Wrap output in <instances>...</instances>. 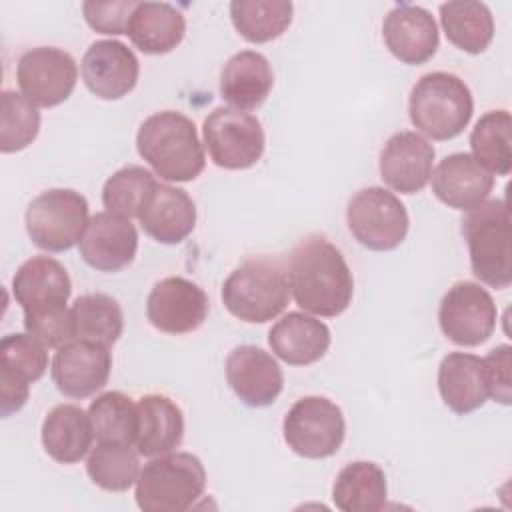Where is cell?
<instances>
[{"label": "cell", "instance_id": "ffe728a7", "mask_svg": "<svg viewBox=\"0 0 512 512\" xmlns=\"http://www.w3.org/2000/svg\"><path fill=\"white\" fill-rule=\"evenodd\" d=\"M430 178L432 192L442 204L466 212L480 206L494 188V176L466 152L442 158Z\"/></svg>", "mask_w": 512, "mask_h": 512}, {"label": "cell", "instance_id": "5b68a950", "mask_svg": "<svg viewBox=\"0 0 512 512\" xmlns=\"http://www.w3.org/2000/svg\"><path fill=\"white\" fill-rule=\"evenodd\" d=\"M474 112L472 92L450 72H428L408 98L410 122L432 140H452L468 126Z\"/></svg>", "mask_w": 512, "mask_h": 512}, {"label": "cell", "instance_id": "9a60e30c", "mask_svg": "<svg viewBox=\"0 0 512 512\" xmlns=\"http://www.w3.org/2000/svg\"><path fill=\"white\" fill-rule=\"evenodd\" d=\"M224 370L232 392L250 408L274 404L284 388V374L276 358L252 344L236 346L228 354Z\"/></svg>", "mask_w": 512, "mask_h": 512}, {"label": "cell", "instance_id": "30bf717a", "mask_svg": "<svg viewBox=\"0 0 512 512\" xmlns=\"http://www.w3.org/2000/svg\"><path fill=\"white\" fill-rule=\"evenodd\" d=\"M202 136L212 162L224 170L252 168L266 146L260 120L230 106L214 108L206 116Z\"/></svg>", "mask_w": 512, "mask_h": 512}, {"label": "cell", "instance_id": "4316f807", "mask_svg": "<svg viewBox=\"0 0 512 512\" xmlns=\"http://www.w3.org/2000/svg\"><path fill=\"white\" fill-rule=\"evenodd\" d=\"M126 34L144 54H168L182 42L186 18L168 2H138L132 10Z\"/></svg>", "mask_w": 512, "mask_h": 512}, {"label": "cell", "instance_id": "836d02e7", "mask_svg": "<svg viewBox=\"0 0 512 512\" xmlns=\"http://www.w3.org/2000/svg\"><path fill=\"white\" fill-rule=\"evenodd\" d=\"M88 416L98 442L134 446L138 430V410L130 396L118 390L104 392L92 400Z\"/></svg>", "mask_w": 512, "mask_h": 512}, {"label": "cell", "instance_id": "7a4b0ae2", "mask_svg": "<svg viewBox=\"0 0 512 512\" xmlns=\"http://www.w3.org/2000/svg\"><path fill=\"white\" fill-rule=\"evenodd\" d=\"M136 150L166 182L196 180L206 164L194 122L182 112L150 114L138 128Z\"/></svg>", "mask_w": 512, "mask_h": 512}, {"label": "cell", "instance_id": "2e32d148", "mask_svg": "<svg viewBox=\"0 0 512 512\" xmlns=\"http://www.w3.org/2000/svg\"><path fill=\"white\" fill-rule=\"evenodd\" d=\"M86 88L102 100H120L128 96L140 74L136 54L118 40H96L84 52L80 64Z\"/></svg>", "mask_w": 512, "mask_h": 512}, {"label": "cell", "instance_id": "7c38bea8", "mask_svg": "<svg viewBox=\"0 0 512 512\" xmlns=\"http://www.w3.org/2000/svg\"><path fill=\"white\" fill-rule=\"evenodd\" d=\"M20 94L36 108H52L70 98L78 80L74 58L54 46L26 50L16 68Z\"/></svg>", "mask_w": 512, "mask_h": 512}, {"label": "cell", "instance_id": "83f0119b", "mask_svg": "<svg viewBox=\"0 0 512 512\" xmlns=\"http://www.w3.org/2000/svg\"><path fill=\"white\" fill-rule=\"evenodd\" d=\"M92 440L90 416L76 404L54 406L42 422V446L60 464L80 462L90 452Z\"/></svg>", "mask_w": 512, "mask_h": 512}, {"label": "cell", "instance_id": "277c9868", "mask_svg": "<svg viewBox=\"0 0 512 512\" xmlns=\"http://www.w3.org/2000/svg\"><path fill=\"white\" fill-rule=\"evenodd\" d=\"M288 272L280 260L260 256L242 262L222 284V304L238 320L262 324L280 316L290 302Z\"/></svg>", "mask_w": 512, "mask_h": 512}, {"label": "cell", "instance_id": "cb8c5ba5", "mask_svg": "<svg viewBox=\"0 0 512 512\" xmlns=\"http://www.w3.org/2000/svg\"><path fill=\"white\" fill-rule=\"evenodd\" d=\"M274 74L268 58L256 50L230 56L220 72V96L236 110H254L270 94Z\"/></svg>", "mask_w": 512, "mask_h": 512}, {"label": "cell", "instance_id": "e0dca14e", "mask_svg": "<svg viewBox=\"0 0 512 512\" xmlns=\"http://www.w3.org/2000/svg\"><path fill=\"white\" fill-rule=\"evenodd\" d=\"M82 260L98 272H118L132 264L138 250V232L130 218L98 212L78 242Z\"/></svg>", "mask_w": 512, "mask_h": 512}, {"label": "cell", "instance_id": "3957f363", "mask_svg": "<svg viewBox=\"0 0 512 512\" xmlns=\"http://www.w3.org/2000/svg\"><path fill=\"white\" fill-rule=\"evenodd\" d=\"M472 274L496 290L512 282V224L506 198L484 200L462 218Z\"/></svg>", "mask_w": 512, "mask_h": 512}, {"label": "cell", "instance_id": "8d00e7d4", "mask_svg": "<svg viewBox=\"0 0 512 512\" xmlns=\"http://www.w3.org/2000/svg\"><path fill=\"white\" fill-rule=\"evenodd\" d=\"M156 184L154 174L144 166H124L104 182L102 204L106 212L124 218H138L144 200Z\"/></svg>", "mask_w": 512, "mask_h": 512}, {"label": "cell", "instance_id": "52a82bcc", "mask_svg": "<svg viewBox=\"0 0 512 512\" xmlns=\"http://www.w3.org/2000/svg\"><path fill=\"white\" fill-rule=\"evenodd\" d=\"M88 220V200L72 188L38 194L24 214L32 244L46 252H66L78 244Z\"/></svg>", "mask_w": 512, "mask_h": 512}, {"label": "cell", "instance_id": "44dd1931", "mask_svg": "<svg viewBox=\"0 0 512 512\" xmlns=\"http://www.w3.org/2000/svg\"><path fill=\"white\" fill-rule=\"evenodd\" d=\"M138 220L156 242L180 244L196 226V204L186 190L158 182L144 200Z\"/></svg>", "mask_w": 512, "mask_h": 512}, {"label": "cell", "instance_id": "d6a6232c", "mask_svg": "<svg viewBox=\"0 0 512 512\" xmlns=\"http://www.w3.org/2000/svg\"><path fill=\"white\" fill-rule=\"evenodd\" d=\"M510 132L512 120L508 110L486 112L470 132L472 158L490 174L508 176L512 170Z\"/></svg>", "mask_w": 512, "mask_h": 512}, {"label": "cell", "instance_id": "d4e9b609", "mask_svg": "<svg viewBox=\"0 0 512 512\" xmlns=\"http://www.w3.org/2000/svg\"><path fill=\"white\" fill-rule=\"evenodd\" d=\"M138 430L134 448L140 456L154 458L176 450L184 438V414L164 394H146L136 404Z\"/></svg>", "mask_w": 512, "mask_h": 512}, {"label": "cell", "instance_id": "8fae6325", "mask_svg": "<svg viewBox=\"0 0 512 512\" xmlns=\"http://www.w3.org/2000/svg\"><path fill=\"white\" fill-rule=\"evenodd\" d=\"M498 310L494 298L476 282H456L444 294L438 308L442 334L458 346L484 344L496 328Z\"/></svg>", "mask_w": 512, "mask_h": 512}, {"label": "cell", "instance_id": "f546056e", "mask_svg": "<svg viewBox=\"0 0 512 512\" xmlns=\"http://www.w3.org/2000/svg\"><path fill=\"white\" fill-rule=\"evenodd\" d=\"M440 24L446 38L468 54L484 52L494 38V16L482 2H444L440 6Z\"/></svg>", "mask_w": 512, "mask_h": 512}, {"label": "cell", "instance_id": "4dcf8cb0", "mask_svg": "<svg viewBox=\"0 0 512 512\" xmlns=\"http://www.w3.org/2000/svg\"><path fill=\"white\" fill-rule=\"evenodd\" d=\"M294 6L288 0H234L230 20L236 32L252 42L264 44L282 36L292 24Z\"/></svg>", "mask_w": 512, "mask_h": 512}, {"label": "cell", "instance_id": "60d3db41", "mask_svg": "<svg viewBox=\"0 0 512 512\" xmlns=\"http://www.w3.org/2000/svg\"><path fill=\"white\" fill-rule=\"evenodd\" d=\"M488 398L510 406L512 402V346L500 344L482 358Z\"/></svg>", "mask_w": 512, "mask_h": 512}, {"label": "cell", "instance_id": "6da1fadb", "mask_svg": "<svg viewBox=\"0 0 512 512\" xmlns=\"http://www.w3.org/2000/svg\"><path fill=\"white\" fill-rule=\"evenodd\" d=\"M286 272L290 294L304 312L330 318L352 302V272L342 252L320 234L306 236L292 248Z\"/></svg>", "mask_w": 512, "mask_h": 512}, {"label": "cell", "instance_id": "4fadbf2b", "mask_svg": "<svg viewBox=\"0 0 512 512\" xmlns=\"http://www.w3.org/2000/svg\"><path fill=\"white\" fill-rule=\"evenodd\" d=\"M208 316L206 292L188 278L168 276L154 284L146 298L148 322L166 334H188Z\"/></svg>", "mask_w": 512, "mask_h": 512}, {"label": "cell", "instance_id": "8992f818", "mask_svg": "<svg viewBox=\"0 0 512 512\" xmlns=\"http://www.w3.org/2000/svg\"><path fill=\"white\" fill-rule=\"evenodd\" d=\"M206 470L190 452L150 458L136 480V504L144 512H184L204 494Z\"/></svg>", "mask_w": 512, "mask_h": 512}, {"label": "cell", "instance_id": "f1b7e54d", "mask_svg": "<svg viewBox=\"0 0 512 512\" xmlns=\"http://www.w3.org/2000/svg\"><path fill=\"white\" fill-rule=\"evenodd\" d=\"M388 484L384 470L366 460L346 464L332 486L334 506L342 512H378L384 508Z\"/></svg>", "mask_w": 512, "mask_h": 512}, {"label": "cell", "instance_id": "e575fe53", "mask_svg": "<svg viewBox=\"0 0 512 512\" xmlns=\"http://www.w3.org/2000/svg\"><path fill=\"white\" fill-rule=\"evenodd\" d=\"M90 480L106 492H126L140 474L138 450L128 444L98 442L86 460Z\"/></svg>", "mask_w": 512, "mask_h": 512}, {"label": "cell", "instance_id": "ac0fdd59", "mask_svg": "<svg viewBox=\"0 0 512 512\" xmlns=\"http://www.w3.org/2000/svg\"><path fill=\"white\" fill-rule=\"evenodd\" d=\"M434 156V146L418 132H396L380 152V178L400 194H416L430 182Z\"/></svg>", "mask_w": 512, "mask_h": 512}, {"label": "cell", "instance_id": "484cf974", "mask_svg": "<svg viewBox=\"0 0 512 512\" xmlns=\"http://www.w3.org/2000/svg\"><path fill=\"white\" fill-rule=\"evenodd\" d=\"M438 392L442 402L464 416L482 408L488 400L482 358L468 352H450L438 368Z\"/></svg>", "mask_w": 512, "mask_h": 512}, {"label": "cell", "instance_id": "d590c367", "mask_svg": "<svg viewBox=\"0 0 512 512\" xmlns=\"http://www.w3.org/2000/svg\"><path fill=\"white\" fill-rule=\"evenodd\" d=\"M38 132V108L16 90H4L0 94V150L4 154L20 152L36 140Z\"/></svg>", "mask_w": 512, "mask_h": 512}, {"label": "cell", "instance_id": "d6986e66", "mask_svg": "<svg viewBox=\"0 0 512 512\" xmlns=\"http://www.w3.org/2000/svg\"><path fill=\"white\" fill-rule=\"evenodd\" d=\"M382 38L390 54L410 66L428 62L440 42L434 16L412 4H398L384 16Z\"/></svg>", "mask_w": 512, "mask_h": 512}, {"label": "cell", "instance_id": "9c48e42d", "mask_svg": "<svg viewBox=\"0 0 512 512\" xmlns=\"http://www.w3.org/2000/svg\"><path fill=\"white\" fill-rule=\"evenodd\" d=\"M288 448L310 460L336 454L346 436L344 414L324 396H304L292 404L282 422Z\"/></svg>", "mask_w": 512, "mask_h": 512}, {"label": "cell", "instance_id": "74e56055", "mask_svg": "<svg viewBox=\"0 0 512 512\" xmlns=\"http://www.w3.org/2000/svg\"><path fill=\"white\" fill-rule=\"evenodd\" d=\"M48 348L34 336L6 334L0 340V370L32 384L40 380L48 368Z\"/></svg>", "mask_w": 512, "mask_h": 512}, {"label": "cell", "instance_id": "7402d4cb", "mask_svg": "<svg viewBox=\"0 0 512 512\" xmlns=\"http://www.w3.org/2000/svg\"><path fill=\"white\" fill-rule=\"evenodd\" d=\"M72 292L66 268L50 256L26 260L12 278V294L24 314L64 308Z\"/></svg>", "mask_w": 512, "mask_h": 512}, {"label": "cell", "instance_id": "b9f144b4", "mask_svg": "<svg viewBox=\"0 0 512 512\" xmlns=\"http://www.w3.org/2000/svg\"><path fill=\"white\" fill-rule=\"evenodd\" d=\"M30 394V384L16 378L14 374L0 370V416L8 418L22 410Z\"/></svg>", "mask_w": 512, "mask_h": 512}, {"label": "cell", "instance_id": "f35d334b", "mask_svg": "<svg viewBox=\"0 0 512 512\" xmlns=\"http://www.w3.org/2000/svg\"><path fill=\"white\" fill-rule=\"evenodd\" d=\"M24 328L30 336L42 342L46 348H60L74 340L72 312L70 308H52L44 312L24 314Z\"/></svg>", "mask_w": 512, "mask_h": 512}, {"label": "cell", "instance_id": "1f68e13d", "mask_svg": "<svg viewBox=\"0 0 512 512\" xmlns=\"http://www.w3.org/2000/svg\"><path fill=\"white\" fill-rule=\"evenodd\" d=\"M74 338L94 340L112 346L124 332V314L120 304L102 292L78 296L70 308Z\"/></svg>", "mask_w": 512, "mask_h": 512}, {"label": "cell", "instance_id": "ba28073f", "mask_svg": "<svg viewBox=\"0 0 512 512\" xmlns=\"http://www.w3.org/2000/svg\"><path fill=\"white\" fill-rule=\"evenodd\" d=\"M346 222L354 240L374 252L398 248L410 228L406 206L382 186L358 190L348 202Z\"/></svg>", "mask_w": 512, "mask_h": 512}, {"label": "cell", "instance_id": "ab89813d", "mask_svg": "<svg viewBox=\"0 0 512 512\" xmlns=\"http://www.w3.org/2000/svg\"><path fill=\"white\" fill-rule=\"evenodd\" d=\"M138 2L134 0H112V2H94L86 0L82 4V14L86 24L100 32V34H126L132 10L136 8Z\"/></svg>", "mask_w": 512, "mask_h": 512}, {"label": "cell", "instance_id": "5bb4252c", "mask_svg": "<svg viewBox=\"0 0 512 512\" xmlns=\"http://www.w3.org/2000/svg\"><path fill=\"white\" fill-rule=\"evenodd\" d=\"M112 370L110 346L94 340L74 338L60 346L52 360V380L68 398H88L100 392Z\"/></svg>", "mask_w": 512, "mask_h": 512}, {"label": "cell", "instance_id": "603a6c76", "mask_svg": "<svg viewBox=\"0 0 512 512\" xmlns=\"http://www.w3.org/2000/svg\"><path fill=\"white\" fill-rule=\"evenodd\" d=\"M330 340V328L304 312L284 314L268 332L272 352L290 366L318 362L328 352Z\"/></svg>", "mask_w": 512, "mask_h": 512}]
</instances>
